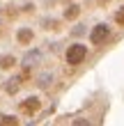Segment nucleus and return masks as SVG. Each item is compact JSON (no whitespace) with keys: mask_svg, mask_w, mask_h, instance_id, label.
I'll return each mask as SVG.
<instances>
[{"mask_svg":"<svg viewBox=\"0 0 124 126\" xmlns=\"http://www.w3.org/2000/svg\"><path fill=\"white\" fill-rule=\"evenodd\" d=\"M85 57H87V48L83 46V44H71V46L67 48V55H64V60H67V64L76 66V64L85 62Z\"/></svg>","mask_w":124,"mask_h":126,"instance_id":"1","label":"nucleus"},{"mask_svg":"<svg viewBox=\"0 0 124 126\" xmlns=\"http://www.w3.org/2000/svg\"><path fill=\"white\" fill-rule=\"evenodd\" d=\"M108 37H110V28L104 25V23H99V25H94V30H92V34H90V41L97 44V46H101Z\"/></svg>","mask_w":124,"mask_h":126,"instance_id":"2","label":"nucleus"},{"mask_svg":"<svg viewBox=\"0 0 124 126\" xmlns=\"http://www.w3.org/2000/svg\"><path fill=\"white\" fill-rule=\"evenodd\" d=\"M39 108H41V101L37 99V96H30V99H25L23 103H21V112L23 115H35Z\"/></svg>","mask_w":124,"mask_h":126,"instance_id":"3","label":"nucleus"},{"mask_svg":"<svg viewBox=\"0 0 124 126\" xmlns=\"http://www.w3.org/2000/svg\"><path fill=\"white\" fill-rule=\"evenodd\" d=\"M35 39V34H32V30H28V28H23V30H18V34H16V41L21 44V46H28Z\"/></svg>","mask_w":124,"mask_h":126,"instance_id":"4","label":"nucleus"},{"mask_svg":"<svg viewBox=\"0 0 124 126\" xmlns=\"http://www.w3.org/2000/svg\"><path fill=\"white\" fill-rule=\"evenodd\" d=\"M14 64H16V57L14 55H0V69L2 71H9Z\"/></svg>","mask_w":124,"mask_h":126,"instance_id":"5","label":"nucleus"},{"mask_svg":"<svg viewBox=\"0 0 124 126\" xmlns=\"http://www.w3.org/2000/svg\"><path fill=\"white\" fill-rule=\"evenodd\" d=\"M78 14H81V5H69L67 9H64V18L67 21H76Z\"/></svg>","mask_w":124,"mask_h":126,"instance_id":"6","label":"nucleus"},{"mask_svg":"<svg viewBox=\"0 0 124 126\" xmlns=\"http://www.w3.org/2000/svg\"><path fill=\"white\" fill-rule=\"evenodd\" d=\"M0 124H18V119L12 117V115H2V117H0Z\"/></svg>","mask_w":124,"mask_h":126,"instance_id":"7","label":"nucleus"},{"mask_svg":"<svg viewBox=\"0 0 124 126\" xmlns=\"http://www.w3.org/2000/svg\"><path fill=\"white\" fill-rule=\"evenodd\" d=\"M115 23H117V25H124V7L115 14Z\"/></svg>","mask_w":124,"mask_h":126,"instance_id":"8","label":"nucleus"},{"mask_svg":"<svg viewBox=\"0 0 124 126\" xmlns=\"http://www.w3.org/2000/svg\"><path fill=\"white\" fill-rule=\"evenodd\" d=\"M97 2H99L101 7H104V5H108V2H110V0H97Z\"/></svg>","mask_w":124,"mask_h":126,"instance_id":"9","label":"nucleus"}]
</instances>
